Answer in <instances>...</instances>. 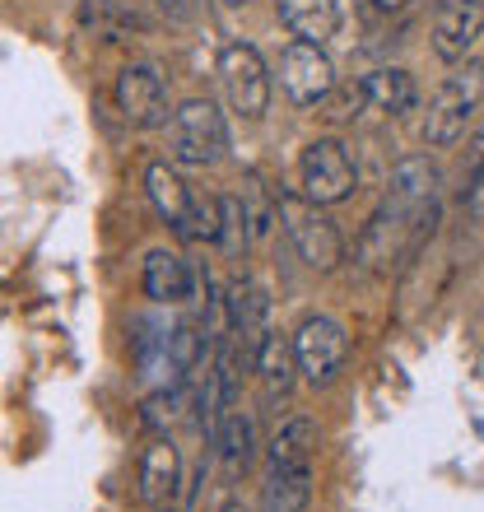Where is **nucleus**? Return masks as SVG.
I'll return each mask as SVG.
<instances>
[{
  "label": "nucleus",
  "mask_w": 484,
  "mask_h": 512,
  "mask_svg": "<svg viewBox=\"0 0 484 512\" xmlns=\"http://www.w3.org/2000/svg\"><path fill=\"white\" fill-rule=\"evenodd\" d=\"M484 103V66L480 61H466L447 75L429 98V112H424V145L447 149L457 145L466 126L475 122V112Z\"/></svg>",
  "instance_id": "1"
},
{
  "label": "nucleus",
  "mask_w": 484,
  "mask_h": 512,
  "mask_svg": "<svg viewBox=\"0 0 484 512\" xmlns=\"http://www.w3.org/2000/svg\"><path fill=\"white\" fill-rule=\"evenodd\" d=\"M280 229H284V238L294 243V252L303 256L308 270L331 275V270L345 261V238H340V229L331 224L326 205L308 201V196L280 191Z\"/></svg>",
  "instance_id": "2"
},
{
  "label": "nucleus",
  "mask_w": 484,
  "mask_h": 512,
  "mask_svg": "<svg viewBox=\"0 0 484 512\" xmlns=\"http://www.w3.org/2000/svg\"><path fill=\"white\" fill-rule=\"evenodd\" d=\"M229 154V126L210 98H187L168 122V159L182 168H215Z\"/></svg>",
  "instance_id": "3"
},
{
  "label": "nucleus",
  "mask_w": 484,
  "mask_h": 512,
  "mask_svg": "<svg viewBox=\"0 0 484 512\" xmlns=\"http://www.w3.org/2000/svg\"><path fill=\"white\" fill-rule=\"evenodd\" d=\"M298 187L317 205L350 201L354 187H359V168H354L350 149L340 145L336 135H317V140L303 149V159H298Z\"/></svg>",
  "instance_id": "4"
},
{
  "label": "nucleus",
  "mask_w": 484,
  "mask_h": 512,
  "mask_svg": "<svg viewBox=\"0 0 484 512\" xmlns=\"http://www.w3.org/2000/svg\"><path fill=\"white\" fill-rule=\"evenodd\" d=\"M219 84H224V98L229 108L247 122H261L270 112V94H275V80H270L266 61L252 42H229L219 52Z\"/></svg>",
  "instance_id": "5"
},
{
  "label": "nucleus",
  "mask_w": 484,
  "mask_h": 512,
  "mask_svg": "<svg viewBox=\"0 0 484 512\" xmlns=\"http://www.w3.org/2000/svg\"><path fill=\"white\" fill-rule=\"evenodd\" d=\"M336 84H340L336 66H331V56H326L317 42L294 38L280 52V89L294 108H322Z\"/></svg>",
  "instance_id": "6"
},
{
  "label": "nucleus",
  "mask_w": 484,
  "mask_h": 512,
  "mask_svg": "<svg viewBox=\"0 0 484 512\" xmlns=\"http://www.w3.org/2000/svg\"><path fill=\"white\" fill-rule=\"evenodd\" d=\"M294 350H298V368H303V382L312 387H331L336 373L345 368L350 359V336H345V326L336 317H303V326L294 331Z\"/></svg>",
  "instance_id": "7"
},
{
  "label": "nucleus",
  "mask_w": 484,
  "mask_h": 512,
  "mask_svg": "<svg viewBox=\"0 0 484 512\" xmlns=\"http://www.w3.org/2000/svg\"><path fill=\"white\" fill-rule=\"evenodd\" d=\"M112 98H117L121 122L135 126V131H154V126L168 122V80H163V70L154 61L121 66Z\"/></svg>",
  "instance_id": "8"
},
{
  "label": "nucleus",
  "mask_w": 484,
  "mask_h": 512,
  "mask_svg": "<svg viewBox=\"0 0 484 512\" xmlns=\"http://www.w3.org/2000/svg\"><path fill=\"white\" fill-rule=\"evenodd\" d=\"M438 191H443L438 163H433L429 154H405V159H396V168H391L382 201L405 210V215H438Z\"/></svg>",
  "instance_id": "9"
},
{
  "label": "nucleus",
  "mask_w": 484,
  "mask_h": 512,
  "mask_svg": "<svg viewBox=\"0 0 484 512\" xmlns=\"http://www.w3.org/2000/svg\"><path fill=\"white\" fill-rule=\"evenodd\" d=\"M484 38V0H438L433 10V52L447 66H461Z\"/></svg>",
  "instance_id": "10"
},
{
  "label": "nucleus",
  "mask_w": 484,
  "mask_h": 512,
  "mask_svg": "<svg viewBox=\"0 0 484 512\" xmlns=\"http://www.w3.org/2000/svg\"><path fill=\"white\" fill-rule=\"evenodd\" d=\"M224 317H229V336L238 340L247 359H256L261 340L270 336V294L261 280H233L224 298Z\"/></svg>",
  "instance_id": "11"
},
{
  "label": "nucleus",
  "mask_w": 484,
  "mask_h": 512,
  "mask_svg": "<svg viewBox=\"0 0 484 512\" xmlns=\"http://www.w3.org/2000/svg\"><path fill=\"white\" fill-rule=\"evenodd\" d=\"M140 284H145V298H154L159 308L191 303V294H196V275H191L187 256H182V252H168V247H154V252L145 256Z\"/></svg>",
  "instance_id": "12"
},
{
  "label": "nucleus",
  "mask_w": 484,
  "mask_h": 512,
  "mask_svg": "<svg viewBox=\"0 0 484 512\" xmlns=\"http://www.w3.org/2000/svg\"><path fill=\"white\" fill-rule=\"evenodd\" d=\"M182 485V457H177L173 438H154L140 457V503L145 508H168Z\"/></svg>",
  "instance_id": "13"
},
{
  "label": "nucleus",
  "mask_w": 484,
  "mask_h": 512,
  "mask_svg": "<svg viewBox=\"0 0 484 512\" xmlns=\"http://www.w3.org/2000/svg\"><path fill=\"white\" fill-rule=\"evenodd\" d=\"M363 80V94H368V112H382V117H405V112L419 103V84L410 70L401 66H377Z\"/></svg>",
  "instance_id": "14"
},
{
  "label": "nucleus",
  "mask_w": 484,
  "mask_h": 512,
  "mask_svg": "<svg viewBox=\"0 0 484 512\" xmlns=\"http://www.w3.org/2000/svg\"><path fill=\"white\" fill-rule=\"evenodd\" d=\"M275 10L294 38L317 42V47H326L340 28V0H275Z\"/></svg>",
  "instance_id": "15"
},
{
  "label": "nucleus",
  "mask_w": 484,
  "mask_h": 512,
  "mask_svg": "<svg viewBox=\"0 0 484 512\" xmlns=\"http://www.w3.org/2000/svg\"><path fill=\"white\" fill-rule=\"evenodd\" d=\"M256 378L266 387V396H289L294 382L303 378V368H298V350H294V336H280V331H270L261 340V350H256Z\"/></svg>",
  "instance_id": "16"
},
{
  "label": "nucleus",
  "mask_w": 484,
  "mask_h": 512,
  "mask_svg": "<svg viewBox=\"0 0 484 512\" xmlns=\"http://www.w3.org/2000/svg\"><path fill=\"white\" fill-rule=\"evenodd\" d=\"M312 466H266L261 480V512H308Z\"/></svg>",
  "instance_id": "17"
},
{
  "label": "nucleus",
  "mask_w": 484,
  "mask_h": 512,
  "mask_svg": "<svg viewBox=\"0 0 484 512\" xmlns=\"http://www.w3.org/2000/svg\"><path fill=\"white\" fill-rule=\"evenodd\" d=\"M145 191H149V205L159 210L163 224L182 229V219H187L191 201H196V191L182 182V173H177L173 163H149V168H145Z\"/></svg>",
  "instance_id": "18"
},
{
  "label": "nucleus",
  "mask_w": 484,
  "mask_h": 512,
  "mask_svg": "<svg viewBox=\"0 0 484 512\" xmlns=\"http://www.w3.org/2000/svg\"><path fill=\"white\" fill-rule=\"evenodd\" d=\"M317 443H322L317 419L294 415L289 424H280V429H275V438H270L266 466H312V457H317Z\"/></svg>",
  "instance_id": "19"
},
{
  "label": "nucleus",
  "mask_w": 484,
  "mask_h": 512,
  "mask_svg": "<svg viewBox=\"0 0 484 512\" xmlns=\"http://www.w3.org/2000/svg\"><path fill=\"white\" fill-rule=\"evenodd\" d=\"M215 447H219V457H224L229 471H247V466H252L256 424L242 405H229V410H224V419H219V429H215Z\"/></svg>",
  "instance_id": "20"
},
{
  "label": "nucleus",
  "mask_w": 484,
  "mask_h": 512,
  "mask_svg": "<svg viewBox=\"0 0 484 512\" xmlns=\"http://www.w3.org/2000/svg\"><path fill=\"white\" fill-rule=\"evenodd\" d=\"M187 405H196V391H191L187 382L149 391L145 405H140V424H145L154 438H173V429L187 419Z\"/></svg>",
  "instance_id": "21"
},
{
  "label": "nucleus",
  "mask_w": 484,
  "mask_h": 512,
  "mask_svg": "<svg viewBox=\"0 0 484 512\" xmlns=\"http://www.w3.org/2000/svg\"><path fill=\"white\" fill-rule=\"evenodd\" d=\"M238 196H242V210H247V224H252V243L270 238L275 219H280V196H266V187H261V177H256V173L242 177Z\"/></svg>",
  "instance_id": "22"
},
{
  "label": "nucleus",
  "mask_w": 484,
  "mask_h": 512,
  "mask_svg": "<svg viewBox=\"0 0 484 512\" xmlns=\"http://www.w3.org/2000/svg\"><path fill=\"white\" fill-rule=\"evenodd\" d=\"M219 224H224V196L196 191V201H191L177 238H187V243H219Z\"/></svg>",
  "instance_id": "23"
},
{
  "label": "nucleus",
  "mask_w": 484,
  "mask_h": 512,
  "mask_svg": "<svg viewBox=\"0 0 484 512\" xmlns=\"http://www.w3.org/2000/svg\"><path fill=\"white\" fill-rule=\"evenodd\" d=\"M368 112V94H363V80H345L331 89V98L322 103V117L331 126H350Z\"/></svg>",
  "instance_id": "24"
},
{
  "label": "nucleus",
  "mask_w": 484,
  "mask_h": 512,
  "mask_svg": "<svg viewBox=\"0 0 484 512\" xmlns=\"http://www.w3.org/2000/svg\"><path fill=\"white\" fill-rule=\"evenodd\" d=\"M219 247H224V256H242L247 247H252V224H247V210H242V196H224Z\"/></svg>",
  "instance_id": "25"
},
{
  "label": "nucleus",
  "mask_w": 484,
  "mask_h": 512,
  "mask_svg": "<svg viewBox=\"0 0 484 512\" xmlns=\"http://www.w3.org/2000/svg\"><path fill=\"white\" fill-rule=\"evenodd\" d=\"M80 19H84V28H94V38H103V42H121V33H126V24H131L112 0H84Z\"/></svg>",
  "instance_id": "26"
},
{
  "label": "nucleus",
  "mask_w": 484,
  "mask_h": 512,
  "mask_svg": "<svg viewBox=\"0 0 484 512\" xmlns=\"http://www.w3.org/2000/svg\"><path fill=\"white\" fill-rule=\"evenodd\" d=\"M466 196H471V201H480L484 196V131L475 135L471 159H466Z\"/></svg>",
  "instance_id": "27"
},
{
  "label": "nucleus",
  "mask_w": 484,
  "mask_h": 512,
  "mask_svg": "<svg viewBox=\"0 0 484 512\" xmlns=\"http://www.w3.org/2000/svg\"><path fill=\"white\" fill-rule=\"evenodd\" d=\"M373 5H377L382 14H401V10H410L415 0H373Z\"/></svg>",
  "instance_id": "28"
},
{
  "label": "nucleus",
  "mask_w": 484,
  "mask_h": 512,
  "mask_svg": "<svg viewBox=\"0 0 484 512\" xmlns=\"http://www.w3.org/2000/svg\"><path fill=\"white\" fill-rule=\"evenodd\" d=\"M219 512H247V508H242L238 499H224V503H219Z\"/></svg>",
  "instance_id": "29"
},
{
  "label": "nucleus",
  "mask_w": 484,
  "mask_h": 512,
  "mask_svg": "<svg viewBox=\"0 0 484 512\" xmlns=\"http://www.w3.org/2000/svg\"><path fill=\"white\" fill-rule=\"evenodd\" d=\"M224 5H252V0H224Z\"/></svg>",
  "instance_id": "30"
},
{
  "label": "nucleus",
  "mask_w": 484,
  "mask_h": 512,
  "mask_svg": "<svg viewBox=\"0 0 484 512\" xmlns=\"http://www.w3.org/2000/svg\"><path fill=\"white\" fill-rule=\"evenodd\" d=\"M149 512H173V508H149Z\"/></svg>",
  "instance_id": "31"
}]
</instances>
